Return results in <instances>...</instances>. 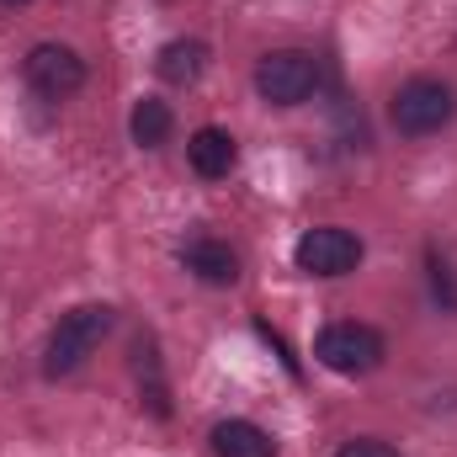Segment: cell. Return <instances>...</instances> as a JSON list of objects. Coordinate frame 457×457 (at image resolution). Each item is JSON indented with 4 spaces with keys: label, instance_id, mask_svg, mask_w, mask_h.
<instances>
[{
    "label": "cell",
    "instance_id": "obj_10",
    "mask_svg": "<svg viewBox=\"0 0 457 457\" xmlns=\"http://www.w3.org/2000/svg\"><path fill=\"white\" fill-rule=\"evenodd\" d=\"M213 453L219 457H277V442L255 420H219L213 426Z\"/></svg>",
    "mask_w": 457,
    "mask_h": 457
},
{
    "label": "cell",
    "instance_id": "obj_14",
    "mask_svg": "<svg viewBox=\"0 0 457 457\" xmlns=\"http://www.w3.org/2000/svg\"><path fill=\"white\" fill-rule=\"evenodd\" d=\"M0 5H27V0H0Z\"/></svg>",
    "mask_w": 457,
    "mask_h": 457
},
{
    "label": "cell",
    "instance_id": "obj_13",
    "mask_svg": "<svg viewBox=\"0 0 457 457\" xmlns=\"http://www.w3.org/2000/svg\"><path fill=\"white\" fill-rule=\"evenodd\" d=\"M336 457H404V453L388 447V442H378V436H356V442H345Z\"/></svg>",
    "mask_w": 457,
    "mask_h": 457
},
{
    "label": "cell",
    "instance_id": "obj_6",
    "mask_svg": "<svg viewBox=\"0 0 457 457\" xmlns=\"http://www.w3.org/2000/svg\"><path fill=\"white\" fill-rule=\"evenodd\" d=\"M361 255H367V245L341 224L309 228V234L293 245V261H298L303 277H351V271L361 266Z\"/></svg>",
    "mask_w": 457,
    "mask_h": 457
},
{
    "label": "cell",
    "instance_id": "obj_4",
    "mask_svg": "<svg viewBox=\"0 0 457 457\" xmlns=\"http://www.w3.org/2000/svg\"><path fill=\"white\" fill-rule=\"evenodd\" d=\"M255 91L271 107H303L320 91V59L309 48H277L255 64Z\"/></svg>",
    "mask_w": 457,
    "mask_h": 457
},
{
    "label": "cell",
    "instance_id": "obj_7",
    "mask_svg": "<svg viewBox=\"0 0 457 457\" xmlns=\"http://www.w3.org/2000/svg\"><path fill=\"white\" fill-rule=\"evenodd\" d=\"M181 266H187L197 282H208V287H228V282L239 277V255L228 250L224 239H213V234H192V239L181 245Z\"/></svg>",
    "mask_w": 457,
    "mask_h": 457
},
{
    "label": "cell",
    "instance_id": "obj_9",
    "mask_svg": "<svg viewBox=\"0 0 457 457\" xmlns=\"http://www.w3.org/2000/svg\"><path fill=\"white\" fill-rule=\"evenodd\" d=\"M203 70H208V43L203 37H170L154 59V75L165 86H197Z\"/></svg>",
    "mask_w": 457,
    "mask_h": 457
},
{
    "label": "cell",
    "instance_id": "obj_3",
    "mask_svg": "<svg viewBox=\"0 0 457 457\" xmlns=\"http://www.w3.org/2000/svg\"><path fill=\"white\" fill-rule=\"evenodd\" d=\"M314 361L330 367L336 378H367L388 361V341L372 330V325H356V320H341V325H325L314 336Z\"/></svg>",
    "mask_w": 457,
    "mask_h": 457
},
{
    "label": "cell",
    "instance_id": "obj_1",
    "mask_svg": "<svg viewBox=\"0 0 457 457\" xmlns=\"http://www.w3.org/2000/svg\"><path fill=\"white\" fill-rule=\"evenodd\" d=\"M112 309L107 303H75L70 314H59V325L48 330V345H43V372L48 378H70V372H80L91 356H96V345L112 336Z\"/></svg>",
    "mask_w": 457,
    "mask_h": 457
},
{
    "label": "cell",
    "instance_id": "obj_12",
    "mask_svg": "<svg viewBox=\"0 0 457 457\" xmlns=\"http://www.w3.org/2000/svg\"><path fill=\"white\" fill-rule=\"evenodd\" d=\"M426 271H431V293H436V303L442 309H457V287H453V266H447V255L431 245L426 250Z\"/></svg>",
    "mask_w": 457,
    "mask_h": 457
},
{
    "label": "cell",
    "instance_id": "obj_11",
    "mask_svg": "<svg viewBox=\"0 0 457 457\" xmlns=\"http://www.w3.org/2000/svg\"><path fill=\"white\" fill-rule=\"evenodd\" d=\"M170 128H176V112H170L160 96H138V102H133V112H128V133H133L138 149H160V144L170 138Z\"/></svg>",
    "mask_w": 457,
    "mask_h": 457
},
{
    "label": "cell",
    "instance_id": "obj_8",
    "mask_svg": "<svg viewBox=\"0 0 457 457\" xmlns=\"http://www.w3.org/2000/svg\"><path fill=\"white\" fill-rule=\"evenodd\" d=\"M187 160H192V170L203 181H224L228 170L239 165V149H234V138H228L224 128H197L187 138Z\"/></svg>",
    "mask_w": 457,
    "mask_h": 457
},
{
    "label": "cell",
    "instance_id": "obj_2",
    "mask_svg": "<svg viewBox=\"0 0 457 457\" xmlns=\"http://www.w3.org/2000/svg\"><path fill=\"white\" fill-rule=\"evenodd\" d=\"M388 117H394V128L404 138H431L457 117V91L447 80H436V75H415V80H404L394 91Z\"/></svg>",
    "mask_w": 457,
    "mask_h": 457
},
{
    "label": "cell",
    "instance_id": "obj_5",
    "mask_svg": "<svg viewBox=\"0 0 457 457\" xmlns=\"http://www.w3.org/2000/svg\"><path fill=\"white\" fill-rule=\"evenodd\" d=\"M21 75H27L32 96H43V102H70V96L86 86V59H80L70 43H32L27 59H21Z\"/></svg>",
    "mask_w": 457,
    "mask_h": 457
}]
</instances>
